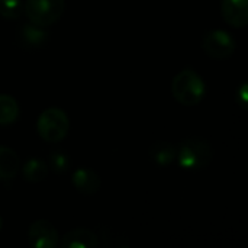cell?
Instances as JSON below:
<instances>
[{
    "mask_svg": "<svg viewBox=\"0 0 248 248\" xmlns=\"http://www.w3.org/2000/svg\"><path fill=\"white\" fill-rule=\"evenodd\" d=\"M171 93L179 103L185 106H195L205 97V81L196 71L183 70L173 78Z\"/></svg>",
    "mask_w": 248,
    "mask_h": 248,
    "instance_id": "1",
    "label": "cell"
},
{
    "mask_svg": "<svg viewBox=\"0 0 248 248\" xmlns=\"http://www.w3.org/2000/svg\"><path fill=\"white\" fill-rule=\"evenodd\" d=\"M214 151L208 141L190 138L180 144L176 158L179 166L185 170H201L211 164Z\"/></svg>",
    "mask_w": 248,
    "mask_h": 248,
    "instance_id": "2",
    "label": "cell"
},
{
    "mask_svg": "<svg viewBox=\"0 0 248 248\" xmlns=\"http://www.w3.org/2000/svg\"><path fill=\"white\" fill-rule=\"evenodd\" d=\"M36 129L44 141L49 144H57L67 137L70 129V121L62 109L48 108L39 115Z\"/></svg>",
    "mask_w": 248,
    "mask_h": 248,
    "instance_id": "3",
    "label": "cell"
},
{
    "mask_svg": "<svg viewBox=\"0 0 248 248\" xmlns=\"http://www.w3.org/2000/svg\"><path fill=\"white\" fill-rule=\"evenodd\" d=\"M65 0H26L25 12L31 23L38 26H49L55 23L64 13Z\"/></svg>",
    "mask_w": 248,
    "mask_h": 248,
    "instance_id": "4",
    "label": "cell"
},
{
    "mask_svg": "<svg viewBox=\"0 0 248 248\" xmlns=\"http://www.w3.org/2000/svg\"><path fill=\"white\" fill-rule=\"evenodd\" d=\"M202 48L211 58L224 60L234 54L235 41L228 32L215 29L205 35V38L202 41Z\"/></svg>",
    "mask_w": 248,
    "mask_h": 248,
    "instance_id": "5",
    "label": "cell"
},
{
    "mask_svg": "<svg viewBox=\"0 0 248 248\" xmlns=\"http://www.w3.org/2000/svg\"><path fill=\"white\" fill-rule=\"evenodd\" d=\"M31 244L36 248H55L58 246V232L55 227L45 219L35 221L28 231Z\"/></svg>",
    "mask_w": 248,
    "mask_h": 248,
    "instance_id": "6",
    "label": "cell"
},
{
    "mask_svg": "<svg viewBox=\"0 0 248 248\" xmlns=\"http://www.w3.org/2000/svg\"><path fill=\"white\" fill-rule=\"evenodd\" d=\"M222 17L235 28H244L248 22V0H222Z\"/></svg>",
    "mask_w": 248,
    "mask_h": 248,
    "instance_id": "7",
    "label": "cell"
},
{
    "mask_svg": "<svg viewBox=\"0 0 248 248\" xmlns=\"http://www.w3.org/2000/svg\"><path fill=\"white\" fill-rule=\"evenodd\" d=\"M73 186L83 195H94L100 190L102 182L97 173L87 167H78L71 177Z\"/></svg>",
    "mask_w": 248,
    "mask_h": 248,
    "instance_id": "8",
    "label": "cell"
},
{
    "mask_svg": "<svg viewBox=\"0 0 248 248\" xmlns=\"http://www.w3.org/2000/svg\"><path fill=\"white\" fill-rule=\"evenodd\" d=\"M97 246H99L97 234L86 228L71 230L61 240V247L64 248H94Z\"/></svg>",
    "mask_w": 248,
    "mask_h": 248,
    "instance_id": "9",
    "label": "cell"
},
{
    "mask_svg": "<svg viewBox=\"0 0 248 248\" xmlns=\"http://www.w3.org/2000/svg\"><path fill=\"white\" fill-rule=\"evenodd\" d=\"M19 170V157L9 148L0 145V180H12Z\"/></svg>",
    "mask_w": 248,
    "mask_h": 248,
    "instance_id": "10",
    "label": "cell"
},
{
    "mask_svg": "<svg viewBox=\"0 0 248 248\" xmlns=\"http://www.w3.org/2000/svg\"><path fill=\"white\" fill-rule=\"evenodd\" d=\"M176 154H177V148L171 142H166V141L155 142L150 148V157H151V160L157 166H160V167L170 166L176 160Z\"/></svg>",
    "mask_w": 248,
    "mask_h": 248,
    "instance_id": "11",
    "label": "cell"
},
{
    "mask_svg": "<svg viewBox=\"0 0 248 248\" xmlns=\"http://www.w3.org/2000/svg\"><path fill=\"white\" fill-rule=\"evenodd\" d=\"M46 32L35 23L23 25L19 31V41L25 46H39L45 42Z\"/></svg>",
    "mask_w": 248,
    "mask_h": 248,
    "instance_id": "12",
    "label": "cell"
},
{
    "mask_svg": "<svg viewBox=\"0 0 248 248\" xmlns=\"http://www.w3.org/2000/svg\"><path fill=\"white\" fill-rule=\"evenodd\" d=\"M22 174L26 182H32V183L42 182L48 176V167L44 161L38 158H31L23 164Z\"/></svg>",
    "mask_w": 248,
    "mask_h": 248,
    "instance_id": "13",
    "label": "cell"
},
{
    "mask_svg": "<svg viewBox=\"0 0 248 248\" xmlns=\"http://www.w3.org/2000/svg\"><path fill=\"white\" fill-rule=\"evenodd\" d=\"M19 116V105L9 94H0V125H10Z\"/></svg>",
    "mask_w": 248,
    "mask_h": 248,
    "instance_id": "14",
    "label": "cell"
},
{
    "mask_svg": "<svg viewBox=\"0 0 248 248\" xmlns=\"http://www.w3.org/2000/svg\"><path fill=\"white\" fill-rule=\"evenodd\" d=\"M22 13L20 0H0V15L6 19H16Z\"/></svg>",
    "mask_w": 248,
    "mask_h": 248,
    "instance_id": "15",
    "label": "cell"
},
{
    "mask_svg": "<svg viewBox=\"0 0 248 248\" xmlns=\"http://www.w3.org/2000/svg\"><path fill=\"white\" fill-rule=\"evenodd\" d=\"M49 164L55 173H64V171H67V169L70 166V158L64 151H54V153H51Z\"/></svg>",
    "mask_w": 248,
    "mask_h": 248,
    "instance_id": "16",
    "label": "cell"
},
{
    "mask_svg": "<svg viewBox=\"0 0 248 248\" xmlns=\"http://www.w3.org/2000/svg\"><path fill=\"white\" fill-rule=\"evenodd\" d=\"M247 84H243L241 86V89H240V99H241V102H243V105H246L247 103Z\"/></svg>",
    "mask_w": 248,
    "mask_h": 248,
    "instance_id": "17",
    "label": "cell"
},
{
    "mask_svg": "<svg viewBox=\"0 0 248 248\" xmlns=\"http://www.w3.org/2000/svg\"><path fill=\"white\" fill-rule=\"evenodd\" d=\"M0 228H1V217H0Z\"/></svg>",
    "mask_w": 248,
    "mask_h": 248,
    "instance_id": "18",
    "label": "cell"
}]
</instances>
